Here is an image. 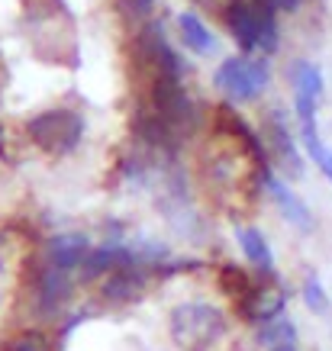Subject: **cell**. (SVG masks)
Here are the masks:
<instances>
[{
	"label": "cell",
	"instance_id": "obj_13",
	"mask_svg": "<svg viewBox=\"0 0 332 351\" xmlns=\"http://www.w3.org/2000/svg\"><path fill=\"white\" fill-rule=\"evenodd\" d=\"M258 339H261L265 351L268 348H297V329H294V322H290L284 313L274 316V319L261 322V326H258Z\"/></svg>",
	"mask_w": 332,
	"mask_h": 351
},
{
	"label": "cell",
	"instance_id": "obj_3",
	"mask_svg": "<svg viewBox=\"0 0 332 351\" xmlns=\"http://www.w3.org/2000/svg\"><path fill=\"white\" fill-rule=\"evenodd\" d=\"M216 87L236 104H252L268 90V68L255 58H226L213 75Z\"/></svg>",
	"mask_w": 332,
	"mask_h": 351
},
{
	"label": "cell",
	"instance_id": "obj_4",
	"mask_svg": "<svg viewBox=\"0 0 332 351\" xmlns=\"http://www.w3.org/2000/svg\"><path fill=\"white\" fill-rule=\"evenodd\" d=\"M87 252H91L87 235H81V232L52 235V239H49V245H45L43 267H45V271H52V274L68 277V280H71V274H75V271H81V265H84Z\"/></svg>",
	"mask_w": 332,
	"mask_h": 351
},
{
	"label": "cell",
	"instance_id": "obj_6",
	"mask_svg": "<svg viewBox=\"0 0 332 351\" xmlns=\"http://www.w3.org/2000/svg\"><path fill=\"white\" fill-rule=\"evenodd\" d=\"M261 184H265V191H268V197L274 200V206H278V213L287 219L294 229H300V232H313V213H310V206L297 197V193L290 191L284 181H278L274 174L268 171H261Z\"/></svg>",
	"mask_w": 332,
	"mask_h": 351
},
{
	"label": "cell",
	"instance_id": "obj_2",
	"mask_svg": "<svg viewBox=\"0 0 332 351\" xmlns=\"http://www.w3.org/2000/svg\"><path fill=\"white\" fill-rule=\"evenodd\" d=\"M26 132L29 138L39 145L43 152L55 155V158H64L81 145L84 138V117L78 110H68V107H55V110H45L39 117H32L26 123Z\"/></svg>",
	"mask_w": 332,
	"mask_h": 351
},
{
	"label": "cell",
	"instance_id": "obj_12",
	"mask_svg": "<svg viewBox=\"0 0 332 351\" xmlns=\"http://www.w3.org/2000/svg\"><path fill=\"white\" fill-rule=\"evenodd\" d=\"M178 29H181L184 45L197 55H210L216 49V36L206 29V23L197 13H181L178 16Z\"/></svg>",
	"mask_w": 332,
	"mask_h": 351
},
{
	"label": "cell",
	"instance_id": "obj_11",
	"mask_svg": "<svg viewBox=\"0 0 332 351\" xmlns=\"http://www.w3.org/2000/svg\"><path fill=\"white\" fill-rule=\"evenodd\" d=\"M239 248L248 258V265H255L258 271H274V255H271L268 239L261 235V229L255 226H239Z\"/></svg>",
	"mask_w": 332,
	"mask_h": 351
},
{
	"label": "cell",
	"instance_id": "obj_5",
	"mask_svg": "<svg viewBox=\"0 0 332 351\" xmlns=\"http://www.w3.org/2000/svg\"><path fill=\"white\" fill-rule=\"evenodd\" d=\"M139 49L145 64L152 68V75H168V77H184V62L181 55L171 49L168 36L161 29V23H149L139 36Z\"/></svg>",
	"mask_w": 332,
	"mask_h": 351
},
{
	"label": "cell",
	"instance_id": "obj_8",
	"mask_svg": "<svg viewBox=\"0 0 332 351\" xmlns=\"http://www.w3.org/2000/svg\"><path fill=\"white\" fill-rule=\"evenodd\" d=\"M268 138H271V149H274V158L287 168V174H300L303 171V161H300V152H297V142H294V136H290L287 129V119L281 117V113H274L268 123Z\"/></svg>",
	"mask_w": 332,
	"mask_h": 351
},
{
	"label": "cell",
	"instance_id": "obj_9",
	"mask_svg": "<svg viewBox=\"0 0 332 351\" xmlns=\"http://www.w3.org/2000/svg\"><path fill=\"white\" fill-rule=\"evenodd\" d=\"M226 23H229V32H233V39L239 43V49L258 52L255 16H252V3H248V0H229V7H226Z\"/></svg>",
	"mask_w": 332,
	"mask_h": 351
},
{
	"label": "cell",
	"instance_id": "obj_17",
	"mask_svg": "<svg viewBox=\"0 0 332 351\" xmlns=\"http://www.w3.org/2000/svg\"><path fill=\"white\" fill-rule=\"evenodd\" d=\"M274 3V10H284V13H294L300 7V0H271Z\"/></svg>",
	"mask_w": 332,
	"mask_h": 351
},
{
	"label": "cell",
	"instance_id": "obj_1",
	"mask_svg": "<svg viewBox=\"0 0 332 351\" xmlns=\"http://www.w3.org/2000/svg\"><path fill=\"white\" fill-rule=\"evenodd\" d=\"M168 332L181 351H210L226 335V316L206 300H187L171 309Z\"/></svg>",
	"mask_w": 332,
	"mask_h": 351
},
{
	"label": "cell",
	"instance_id": "obj_10",
	"mask_svg": "<svg viewBox=\"0 0 332 351\" xmlns=\"http://www.w3.org/2000/svg\"><path fill=\"white\" fill-rule=\"evenodd\" d=\"M258 32V52H278V10L271 0H248Z\"/></svg>",
	"mask_w": 332,
	"mask_h": 351
},
{
	"label": "cell",
	"instance_id": "obj_7",
	"mask_svg": "<svg viewBox=\"0 0 332 351\" xmlns=\"http://www.w3.org/2000/svg\"><path fill=\"white\" fill-rule=\"evenodd\" d=\"M294 100H297V123H300V138L307 145V155L320 165V171L332 181V149L320 138V129H316V104L297 94H294Z\"/></svg>",
	"mask_w": 332,
	"mask_h": 351
},
{
	"label": "cell",
	"instance_id": "obj_16",
	"mask_svg": "<svg viewBox=\"0 0 332 351\" xmlns=\"http://www.w3.org/2000/svg\"><path fill=\"white\" fill-rule=\"evenodd\" d=\"M13 351H45V345L39 335H23V339L13 345Z\"/></svg>",
	"mask_w": 332,
	"mask_h": 351
},
{
	"label": "cell",
	"instance_id": "obj_15",
	"mask_svg": "<svg viewBox=\"0 0 332 351\" xmlns=\"http://www.w3.org/2000/svg\"><path fill=\"white\" fill-rule=\"evenodd\" d=\"M303 303L313 309V313H326L329 309V297H326V287H322V280L316 274H310L303 280Z\"/></svg>",
	"mask_w": 332,
	"mask_h": 351
},
{
	"label": "cell",
	"instance_id": "obj_18",
	"mask_svg": "<svg viewBox=\"0 0 332 351\" xmlns=\"http://www.w3.org/2000/svg\"><path fill=\"white\" fill-rule=\"evenodd\" d=\"M268 351H297V348H268Z\"/></svg>",
	"mask_w": 332,
	"mask_h": 351
},
{
	"label": "cell",
	"instance_id": "obj_14",
	"mask_svg": "<svg viewBox=\"0 0 332 351\" xmlns=\"http://www.w3.org/2000/svg\"><path fill=\"white\" fill-rule=\"evenodd\" d=\"M290 77H294V94L297 97H307V100H313V104H320L322 100V71L316 68V64L294 62Z\"/></svg>",
	"mask_w": 332,
	"mask_h": 351
}]
</instances>
